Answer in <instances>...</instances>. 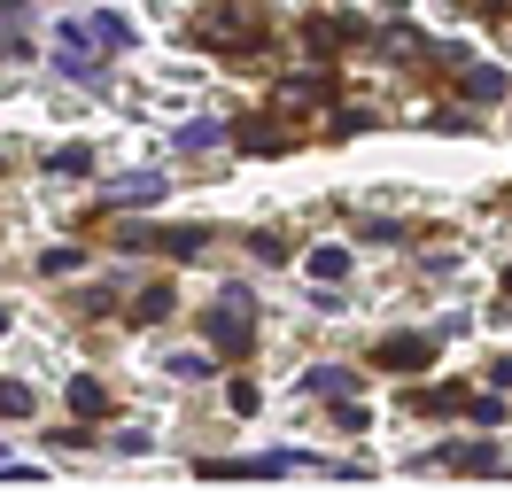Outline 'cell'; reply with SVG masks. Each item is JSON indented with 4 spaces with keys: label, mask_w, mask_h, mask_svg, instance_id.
Instances as JSON below:
<instances>
[{
    "label": "cell",
    "mask_w": 512,
    "mask_h": 504,
    "mask_svg": "<svg viewBox=\"0 0 512 504\" xmlns=\"http://www.w3.org/2000/svg\"><path fill=\"white\" fill-rule=\"evenodd\" d=\"M140 326H163V318H171V287H148V295H140Z\"/></svg>",
    "instance_id": "obj_7"
},
{
    "label": "cell",
    "mask_w": 512,
    "mask_h": 504,
    "mask_svg": "<svg viewBox=\"0 0 512 504\" xmlns=\"http://www.w3.org/2000/svg\"><path fill=\"white\" fill-rule=\"evenodd\" d=\"M55 47H63V55H55L63 70H78V78H101V55L86 47V32H70V24H63V39H55Z\"/></svg>",
    "instance_id": "obj_3"
},
{
    "label": "cell",
    "mask_w": 512,
    "mask_h": 504,
    "mask_svg": "<svg viewBox=\"0 0 512 504\" xmlns=\"http://www.w3.org/2000/svg\"><path fill=\"white\" fill-rule=\"evenodd\" d=\"M94 32H101V47H132V24H125V16H94Z\"/></svg>",
    "instance_id": "obj_11"
},
{
    "label": "cell",
    "mask_w": 512,
    "mask_h": 504,
    "mask_svg": "<svg viewBox=\"0 0 512 504\" xmlns=\"http://www.w3.org/2000/svg\"><path fill=\"white\" fill-rule=\"evenodd\" d=\"M505 295H512V272H505Z\"/></svg>",
    "instance_id": "obj_17"
},
{
    "label": "cell",
    "mask_w": 512,
    "mask_h": 504,
    "mask_svg": "<svg viewBox=\"0 0 512 504\" xmlns=\"http://www.w3.org/2000/svg\"><path fill=\"white\" fill-rule=\"evenodd\" d=\"M109 194H117V202H163V179H156V171H140V179H117Z\"/></svg>",
    "instance_id": "obj_6"
},
{
    "label": "cell",
    "mask_w": 512,
    "mask_h": 504,
    "mask_svg": "<svg viewBox=\"0 0 512 504\" xmlns=\"http://www.w3.org/2000/svg\"><path fill=\"white\" fill-rule=\"evenodd\" d=\"M466 94H474V101H497V94H505V70H466Z\"/></svg>",
    "instance_id": "obj_8"
},
{
    "label": "cell",
    "mask_w": 512,
    "mask_h": 504,
    "mask_svg": "<svg viewBox=\"0 0 512 504\" xmlns=\"http://www.w3.org/2000/svg\"><path fill=\"white\" fill-rule=\"evenodd\" d=\"M0 334H8V311H0Z\"/></svg>",
    "instance_id": "obj_16"
},
{
    "label": "cell",
    "mask_w": 512,
    "mask_h": 504,
    "mask_svg": "<svg viewBox=\"0 0 512 504\" xmlns=\"http://www.w3.org/2000/svg\"><path fill=\"white\" fill-rule=\"evenodd\" d=\"M427 357H435L427 334H396V342H381V365H388V373H419Z\"/></svg>",
    "instance_id": "obj_2"
},
{
    "label": "cell",
    "mask_w": 512,
    "mask_h": 504,
    "mask_svg": "<svg viewBox=\"0 0 512 504\" xmlns=\"http://www.w3.org/2000/svg\"><path fill=\"white\" fill-rule=\"evenodd\" d=\"M70 411L101 419V411H109V388H101V380H70Z\"/></svg>",
    "instance_id": "obj_5"
},
{
    "label": "cell",
    "mask_w": 512,
    "mask_h": 504,
    "mask_svg": "<svg viewBox=\"0 0 512 504\" xmlns=\"http://www.w3.org/2000/svg\"><path fill=\"white\" fill-rule=\"evenodd\" d=\"M163 365H171V373H179V380H202V373H210V357H202V349H171Z\"/></svg>",
    "instance_id": "obj_9"
},
{
    "label": "cell",
    "mask_w": 512,
    "mask_h": 504,
    "mask_svg": "<svg viewBox=\"0 0 512 504\" xmlns=\"http://www.w3.org/2000/svg\"><path fill=\"white\" fill-rule=\"evenodd\" d=\"M311 272H319V280H342V272H350V256H342V249H319V256H311Z\"/></svg>",
    "instance_id": "obj_12"
},
{
    "label": "cell",
    "mask_w": 512,
    "mask_h": 504,
    "mask_svg": "<svg viewBox=\"0 0 512 504\" xmlns=\"http://www.w3.org/2000/svg\"><path fill=\"white\" fill-rule=\"evenodd\" d=\"M202 334H210V342H218L225 357H241V349L256 342V303H249V295H241V287H225L218 303L202 311Z\"/></svg>",
    "instance_id": "obj_1"
},
{
    "label": "cell",
    "mask_w": 512,
    "mask_h": 504,
    "mask_svg": "<svg viewBox=\"0 0 512 504\" xmlns=\"http://www.w3.org/2000/svg\"><path fill=\"white\" fill-rule=\"evenodd\" d=\"M443 466H458V473H489V466H497V450H489V442H458V450H443Z\"/></svg>",
    "instance_id": "obj_4"
},
{
    "label": "cell",
    "mask_w": 512,
    "mask_h": 504,
    "mask_svg": "<svg viewBox=\"0 0 512 504\" xmlns=\"http://www.w3.org/2000/svg\"><path fill=\"white\" fill-rule=\"evenodd\" d=\"M311 396H350V373H311Z\"/></svg>",
    "instance_id": "obj_14"
},
{
    "label": "cell",
    "mask_w": 512,
    "mask_h": 504,
    "mask_svg": "<svg viewBox=\"0 0 512 504\" xmlns=\"http://www.w3.org/2000/svg\"><path fill=\"white\" fill-rule=\"evenodd\" d=\"M86 163H94L86 148H63V156H47V171H55V179H70V171H86Z\"/></svg>",
    "instance_id": "obj_13"
},
{
    "label": "cell",
    "mask_w": 512,
    "mask_h": 504,
    "mask_svg": "<svg viewBox=\"0 0 512 504\" xmlns=\"http://www.w3.org/2000/svg\"><path fill=\"white\" fill-rule=\"evenodd\" d=\"M0 411L24 419V411H32V388H24V380H0Z\"/></svg>",
    "instance_id": "obj_10"
},
{
    "label": "cell",
    "mask_w": 512,
    "mask_h": 504,
    "mask_svg": "<svg viewBox=\"0 0 512 504\" xmlns=\"http://www.w3.org/2000/svg\"><path fill=\"white\" fill-rule=\"evenodd\" d=\"M489 380H497V388H512V357H497V365H489Z\"/></svg>",
    "instance_id": "obj_15"
}]
</instances>
